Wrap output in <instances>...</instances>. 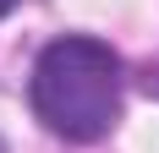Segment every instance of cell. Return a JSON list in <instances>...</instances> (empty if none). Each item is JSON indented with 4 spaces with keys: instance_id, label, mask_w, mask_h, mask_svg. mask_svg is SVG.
Listing matches in <instances>:
<instances>
[{
    "instance_id": "6da1fadb",
    "label": "cell",
    "mask_w": 159,
    "mask_h": 153,
    "mask_svg": "<svg viewBox=\"0 0 159 153\" xmlns=\"http://www.w3.org/2000/svg\"><path fill=\"white\" fill-rule=\"evenodd\" d=\"M33 115L66 142H99L121 120V55L99 38H55L28 76Z\"/></svg>"
},
{
    "instance_id": "7a4b0ae2",
    "label": "cell",
    "mask_w": 159,
    "mask_h": 153,
    "mask_svg": "<svg viewBox=\"0 0 159 153\" xmlns=\"http://www.w3.org/2000/svg\"><path fill=\"white\" fill-rule=\"evenodd\" d=\"M11 6H16V0H0V16H6V11H11Z\"/></svg>"
},
{
    "instance_id": "3957f363",
    "label": "cell",
    "mask_w": 159,
    "mask_h": 153,
    "mask_svg": "<svg viewBox=\"0 0 159 153\" xmlns=\"http://www.w3.org/2000/svg\"><path fill=\"white\" fill-rule=\"evenodd\" d=\"M0 153H6V142H0Z\"/></svg>"
}]
</instances>
